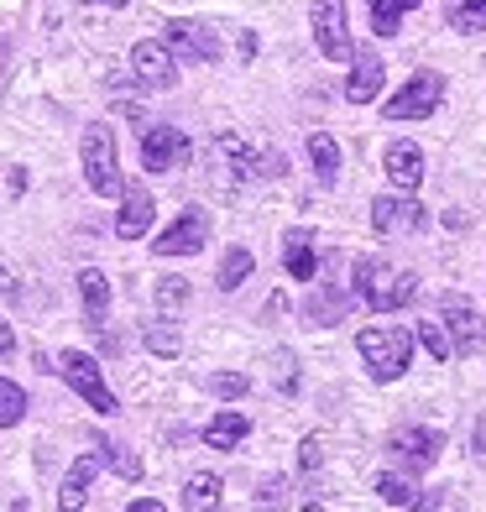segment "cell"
<instances>
[{
    "label": "cell",
    "instance_id": "obj_1",
    "mask_svg": "<svg viewBox=\"0 0 486 512\" xmlns=\"http://www.w3.org/2000/svg\"><path fill=\"white\" fill-rule=\"evenodd\" d=\"M351 277H356V283H351L356 304H366L372 314H392V309H403L413 298V272L392 267L387 256H356Z\"/></svg>",
    "mask_w": 486,
    "mask_h": 512
},
{
    "label": "cell",
    "instance_id": "obj_2",
    "mask_svg": "<svg viewBox=\"0 0 486 512\" xmlns=\"http://www.w3.org/2000/svg\"><path fill=\"white\" fill-rule=\"evenodd\" d=\"M356 351H361L366 371H372V382H398L413 361V335L398 330V324H377V330H361Z\"/></svg>",
    "mask_w": 486,
    "mask_h": 512
},
{
    "label": "cell",
    "instance_id": "obj_3",
    "mask_svg": "<svg viewBox=\"0 0 486 512\" xmlns=\"http://www.w3.org/2000/svg\"><path fill=\"white\" fill-rule=\"evenodd\" d=\"M84 178H89V189L115 199V194H126V183H121V157H115V136L105 121H89L84 126Z\"/></svg>",
    "mask_w": 486,
    "mask_h": 512
},
{
    "label": "cell",
    "instance_id": "obj_4",
    "mask_svg": "<svg viewBox=\"0 0 486 512\" xmlns=\"http://www.w3.org/2000/svg\"><path fill=\"white\" fill-rule=\"evenodd\" d=\"M58 377L68 382V392H79V398L95 408V413H121V403H115V392L105 387V377H100V366H95V356H84V351H63L58 356Z\"/></svg>",
    "mask_w": 486,
    "mask_h": 512
},
{
    "label": "cell",
    "instance_id": "obj_5",
    "mask_svg": "<svg viewBox=\"0 0 486 512\" xmlns=\"http://www.w3.org/2000/svg\"><path fill=\"white\" fill-rule=\"evenodd\" d=\"M439 100H445V79L439 74H413L398 95L387 100V121H424V115L439 110Z\"/></svg>",
    "mask_w": 486,
    "mask_h": 512
},
{
    "label": "cell",
    "instance_id": "obj_6",
    "mask_svg": "<svg viewBox=\"0 0 486 512\" xmlns=\"http://www.w3.org/2000/svg\"><path fill=\"white\" fill-rule=\"evenodd\" d=\"M189 152H194V142L178 126H142V168L147 173H173Z\"/></svg>",
    "mask_w": 486,
    "mask_h": 512
},
{
    "label": "cell",
    "instance_id": "obj_7",
    "mask_svg": "<svg viewBox=\"0 0 486 512\" xmlns=\"http://www.w3.org/2000/svg\"><path fill=\"white\" fill-rule=\"evenodd\" d=\"M204 241H210V215L189 204V209H183V215L152 241V251H157V256H194V251H204Z\"/></svg>",
    "mask_w": 486,
    "mask_h": 512
},
{
    "label": "cell",
    "instance_id": "obj_8",
    "mask_svg": "<svg viewBox=\"0 0 486 512\" xmlns=\"http://www.w3.org/2000/svg\"><path fill=\"white\" fill-rule=\"evenodd\" d=\"M314 48L324 58H356L351 27H345V0H314Z\"/></svg>",
    "mask_w": 486,
    "mask_h": 512
},
{
    "label": "cell",
    "instance_id": "obj_9",
    "mask_svg": "<svg viewBox=\"0 0 486 512\" xmlns=\"http://www.w3.org/2000/svg\"><path fill=\"white\" fill-rule=\"evenodd\" d=\"M131 68H136V84L142 89H173L178 84V63L168 42H136L131 48Z\"/></svg>",
    "mask_w": 486,
    "mask_h": 512
},
{
    "label": "cell",
    "instance_id": "obj_10",
    "mask_svg": "<svg viewBox=\"0 0 486 512\" xmlns=\"http://www.w3.org/2000/svg\"><path fill=\"white\" fill-rule=\"evenodd\" d=\"M419 225H424V204L413 199L408 189L372 199V230H377V236H392V230H419Z\"/></svg>",
    "mask_w": 486,
    "mask_h": 512
},
{
    "label": "cell",
    "instance_id": "obj_11",
    "mask_svg": "<svg viewBox=\"0 0 486 512\" xmlns=\"http://www.w3.org/2000/svg\"><path fill=\"white\" fill-rule=\"evenodd\" d=\"M445 324H450V335H455V351L460 356H481L486 351V324L476 319V309L466 304L460 293H445Z\"/></svg>",
    "mask_w": 486,
    "mask_h": 512
},
{
    "label": "cell",
    "instance_id": "obj_12",
    "mask_svg": "<svg viewBox=\"0 0 486 512\" xmlns=\"http://www.w3.org/2000/svg\"><path fill=\"white\" fill-rule=\"evenodd\" d=\"M168 48L189 63H215L220 58V37L204 21H168Z\"/></svg>",
    "mask_w": 486,
    "mask_h": 512
},
{
    "label": "cell",
    "instance_id": "obj_13",
    "mask_svg": "<svg viewBox=\"0 0 486 512\" xmlns=\"http://www.w3.org/2000/svg\"><path fill=\"white\" fill-rule=\"evenodd\" d=\"M439 450H445V439H439L434 429H403L398 439H392V455L403 460V471H434Z\"/></svg>",
    "mask_w": 486,
    "mask_h": 512
},
{
    "label": "cell",
    "instance_id": "obj_14",
    "mask_svg": "<svg viewBox=\"0 0 486 512\" xmlns=\"http://www.w3.org/2000/svg\"><path fill=\"white\" fill-rule=\"evenodd\" d=\"M121 199H126V204H121V215H115V236H121V241L147 236V230H152V215H157V199H152L147 189H136V183H131Z\"/></svg>",
    "mask_w": 486,
    "mask_h": 512
},
{
    "label": "cell",
    "instance_id": "obj_15",
    "mask_svg": "<svg viewBox=\"0 0 486 512\" xmlns=\"http://www.w3.org/2000/svg\"><path fill=\"white\" fill-rule=\"evenodd\" d=\"M382 162H387V173H392V183H398V189L419 194V183H424V152H419V147H413V142H392V147L382 152Z\"/></svg>",
    "mask_w": 486,
    "mask_h": 512
},
{
    "label": "cell",
    "instance_id": "obj_16",
    "mask_svg": "<svg viewBox=\"0 0 486 512\" xmlns=\"http://www.w3.org/2000/svg\"><path fill=\"white\" fill-rule=\"evenodd\" d=\"M382 95V58L377 53H356L351 58V79H345V100L351 105H366Z\"/></svg>",
    "mask_w": 486,
    "mask_h": 512
},
{
    "label": "cell",
    "instance_id": "obj_17",
    "mask_svg": "<svg viewBox=\"0 0 486 512\" xmlns=\"http://www.w3.org/2000/svg\"><path fill=\"white\" fill-rule=\"evenodd\" d=\"M283 267H288V277H298V283H309V277L319 272V256H314V236H309V230H288V236H283Z\"/></svg>",
    "mask_w": 486,
    "mask_h": 512
},
{
    "label": "cell",
    "instance_id": "obj_18",
    "mask_svg": "<svg viewBox=\"0 0 486 512\" xmlns=\"http://www.w3.org/2000/svg\"><path fill=\"white\" fill-rule=\"evenodd\" d=\"M246 434H251V418L236 413V408H225V413H215L210 424H204V445L210 450H236Z\"/></svg>",
    "mask_w": 486,
    "mask_h": 512
},
{
    "label": "cell",
    "instance_id": "obj_19",
    "mask_svg": "<svg viewBox=\"0 0 486 512\" xmlns=\"http://www.w3.org/2000/svg\"><path fill=\"white\" fill-rule=\"evenodd\" d=\"M100 471H105V450L79 455V460H74V471H68V481H63V492H58V502H63V507H79L84 492H89V481H95Z\"/></svg>",
    "mask_w": 486,
    "mask_h": 512
},
{
    "label": "cell",
    "instance_id": "obj_20",
    "mask_svg": "<svg viewBox=\"0 0 486 512\" xmlns=\"http://www.w3.org/2000/svg\"><path fill=\"white\" fill-rule=\"evenodd\" d=\"M356 304V293H335L330 283H319V293H309V304H304V314L319 324V330H330V324H340L345 319V309Z\"/></svg>",
    "mask_w": 486,
    "mask_h": 512
},
{
    "label": "cell",
    "instance_id": "obj_21",
    "mask_svg": "<svg viewBox=\"0 0 486 512\" xmlns=\"http://www.w3.org/2000/svg\"><path fill=\"white\" fill-rule=\"evenodd\" d=\"M79 293H84V314H89V324L100 330V319H105V309H110V277L95 272V267H84V272H79Z\"/></svg>",
    "mask_w": 486,
    "mask_h": 512
},
{
    "label": "cell",
    "instance_id": "obj_22",
    "mask_svg": "<svg viewBox=\"0 0 486 512\" xmlns=\"http://www.w3.org/2000/svg\"><path fill=\"white\" fill-rule=\"evenodd\" d=\"M309 162H314V178L324 183V189L340 178V147H335L330 131H314V136H309Z\"/></svg>",
    "mask_w": 486,
    "mask_h": 512
},
{
    "label": "cell",
    "instance_id": "obj_23",
    "mask_svg": "<svg viewBox=\"0 0 486 512\" xmlns=\"http://www.w3.org/2000/svg\"><path fill=\"white\" fill-rule=\"evenodd\" d=\"M142 340H147V351L162 356V361H173V356L183 351V335H178V324H173V319H152L147 330H142Z\"/></svg>",
    "mask_w": 486,
    "mask_h": 512
},
{
    "label": "cell",
    "instance_id": "obj_24",
    "mask_svg": "<svg viewBox=\"0 0 486 512\" xmlns=\"http://www.w3.org/2000/svg\"><path fill=\"white\" fill-rule=\"evenodd\" d=\"M183 507H189V512H210V507H220V476H210V471L189 476V486H183Z\"/></svg>",
    "mask_w": 486,
    "mask_h": 512
},
{
    "label": "cell",
    "instance_id": "obj_25",
    "mask_svg": "<svg viewBox=\"0 0 486 512\" xmlns=\"http://www.w3.org/2000/svg\"><path fill=\"white\" fill-rule=\"evenodd\" d=\"M419 6V0H372V32H382V37H398V27H403V16Z\"/></svg>",
    "mask_w": 486,
    "mask_h": 512
},
{
    "label": "cell",
    "instance_id": "obj_26",
    "mask_svg": "<svg viewBox=\"0 0 486 512\" xmlns=\"http://www.w3.org/2000/svg\"><path fill=\"white\" fill-rule=\"evenodd\" d=\"M251 267H257V262H251V251H246V246H230V251H225V262H220V277H215V283H220L225 293H236L246 277H251Z\"/></svg>",
    "mask_w": 486,
    "mask_h": 512
},
{
    "label": "cell",
    "instance_id": "obj_27",
    "mask_svg": "<svg viewBox=\"0 0 486 512\" xmlns=\"http://www.w3.org/2000/svg\"><path fill=\"white\" fill-rule=\"evenodd\" d=\"M445 21L455 32H486V0H450Z\"/></svg>",
    "mask_w": 486,
    "mask_h": 512
},
{
    "label": "cell",
    "instance_id": "obj_28",
    "mask_svg": "<svg viewBox=\"0 0 486 512\" xmlns=\"http://www.w3.org/2000/svg\"><path fill=\"white\" fill-rule=\"evenodd\" d=\"M419 340H424V351L445 366L455 356V335H450V324H419Z\"/></svg>",
    "mask_w": 486,
    "mask_h": 512
},
{
    "label": "cell",
    "instance_id": "obj_29",
    "mask_svg": "<svg viewBox=\"0 0 486 512\" xmlns=\"http://www.w3.org/2000/svg\"><path fill=\"white\" fill-rule=\"evenodd\" d=\"M377 497L387 502V507H419V492H413V486L403 481V476H377Z\"/></svg>",
    "mask_w": 486,
    "mask_h": 512
},
{
    "label": "cell",
    "instance_id": "obj_30",
    "mask_svg": "<svg viewBox=\"0 0 486 512\" xmlns=\"http://www.w3.org/2000/svg\"><path fill=\"white\" fill-rule=\"evenodd\" d=\"M21 413H27V392H21V387L6 377V382H0V424L16 429V424H21Z\"/></svg>",
    "mask_w": 486,
    "mask_h": 512
},
{
    "label": "cell",
    "instance_id": "obj_31",
    "mask_svg": "<svg viewBox=\"0 0 486 512\" xmlns=\"http://www.w3.org/2000/svg\"><path fill=\"white\" fill-rule=\"evenodd\" d=\"M210 392H220V398H246V392H251V377H241V371H215V377H210Z\"/></svg>",
    "mask_w": 486,
    "mask_h": 512
},
{
    "label": "cell",
    "instance_id": "obj_32",
    "mask_svg": "<svg viewBox=\"0 0 486 512\" xmlns=\"http://www.w3.org/2000/svg\"><path fill=\"white\" fill-rule=\"evenodd\" d=\"M105 450V465H115V471H121L126 481H136V476H142V460H136L126 445H100Z\"/></svg>",
    "mask_w": 486,
    "mask_h": 512
},
{
    "label": "cell",
    "instance_id": "obj_33",
    "mask_svg": "<svg viewBox=\"0 0 486 512\" xmlns=\"http://www.w3.org/2000/svg\"><path fill=\"white\" fill-rule=\"evenodd\" d=\"M183 298H189V288H183V277H157V304H162V309H178Z\"/></svg>",
    "mask_w": 486,
    "mask_h": 512
},
{
    "label": "cell",
    "instance_id": "obj_34",
    "mask_svg": "<svg viewBox=\"0 0 486 512\" xmlns=\"http://www.w3.org/2000/svg\"><path fill=\"white\" fill-rule=\"evenodd\" d=\"M319 460H324V450H319V434H309V439H304V450H298V465H304V471H314Z\"/></svg>",
    "mask_w": 486,
    "mask_h": 512
},
{
    "label": "cell",
    "instance_id": "obj_35",
    "mask_svg": "<svg viewBox=\"0 0 486 512\" xmlns=\"http://www.w3.org/2000/svg\"><path fill=\"white\" fill-rule=\"evenodd\" d=\"M16 356V335H11V324H0V361H11Z\"/></svg>",
    "mask_w": 486,
    "mask_h": 512
},
{
    "label": "cell",
    "instance_id": "obj_36",
    "mask_svg": "<svg viewBox=\"0 0 486 512\" xmlns=\"http://www.w3.org/2000/svg\"><path fill=\"white\" fill-rule=\"evenodd\" d=\"M6 189H11V199H16L21 189H27V173H21V168H11V178H6Z\"/></svg>",
    "mask_w": 486,
    "mask_h": 512
},
{
    "label": "cell",
    "instance_id": "obj_37",
    "mask_svg": "<svg viewBox=\"0 0 486 512\" xmlns=\"http://www.w3.org/2000/svg\"><path fill=\"white\" fill-rule=\"evenodd\" d=\"M277 492H283V481H262V492H257V502H272Z\"/></svg>",
    "mask_w": 486,
    "mask_h": 512
},
{
    "label": "cell",
    "instance_id": "obj_38",
    "mask_svg": "<svg viewBox=\"0 0 486 512\" xmlns=\"http://www.w3.org/2000/svg\"><path fill=\"white\" fill-rule=\"evenodd\" d=\"M131 512H162V502L157 497H142V502H131Z\"/></svg>",
    "mask_w": 486,
    "mask_h": 512
},
{
    "label": "cell",
    "instance_id": "obj_39",
    "mask_svg": "<svg viewBox=\"0 0 486 512\" xmlns=\"http://www.w3.org/2000/svg\"><path fill=\"white\" fill-rule=\"evenodd\" d=\"M84 6H126V0H84Z\"/></svg>",
    "mask_w": 486,
    "mask_h": 512
}]
</instances>
